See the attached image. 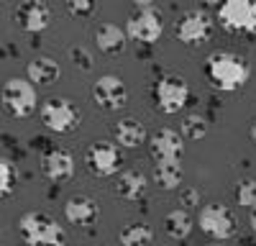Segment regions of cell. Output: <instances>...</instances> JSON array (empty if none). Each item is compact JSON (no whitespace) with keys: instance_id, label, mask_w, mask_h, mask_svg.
Listing matches in <instances>:
<instances>
[{"instance_id":"27","label":"cell","mask_w":256,"mask_h":246,"mask_svg":"<svg viewBox=\"0 0 256 246\" xmlns=\"http://www.w3.org/2000/svg\"><path fill=\"white\" fill-rule=\"evenodd\" d=\"M180 205L184 210H192L200 205V190L198 188H182L180 190Z\"/></svg>"},{"instance_id":"16","label":"cell","mask_w":256,"mask_h":246,"mask_svg":"<svg viewBox=\"0 0 256 246\" xmlns=\"http://www.w3.org/2000/svg\"><path fill=\"white\" fill-rule=\"evenodd\" d=\"M113 138L123 149H138L141 144H148L146 126L141 120H136V118H120L113 126Z\"/></svg>"},{"instance_id":"2","label":"cell","mask_w":256,"mask_h":246,"mask_svg":"<svg viewBox=\"0 0 256 246\" xmlns=\"http://www.w3.org/2000/svg\"><path fill=\"white\" fill-rule=\"evenodd\" d=\"M18 236L26 246H67L64 228L46 213L28 210L18 218Z\"/></svg>"},{"instance_id":"15","label":"cell","mask_w":256,"mask_h":246,"mask_svg":"<svg viewBox=\"0 0 256 246\" xmlns=\"http://www.w3.org/2000/svg\"><path fill=\"white\" fill-rule=\"evenodd\" d=\"M64 216L72 226H92L100 216V205L88 195H72L64 202Z\"/></svg>"},{"instance_id":"17","label":"cell","mask_w":256,"mask_h":246,"mask_svg":"<svg viewBox=\"0 0 256 246\" xmlns=\"http://www.w3.org/2000/svg\"><path fill=\"white\" fill-rule=\"evenodd\" d=\"M92 38H95V46H98L102 54L116 56V54H120V52L126 49L128 34H126L118 24H98Z\"/></svg>"},{"instance_id":"24","label":"cell","mask_w":256,"mask_h":246,"mask_svg":"<svg viewBox=\"0 0 256 246\" xmlns=\"http://www.w3.org/2000/svg\"><path fill=\"white\" fill-rule=\"evenodd\" d=\"M236 202L241 205V208H254L256 205V180H251V177H246V180H238L236 182Z\"/></svg>"},{"instance_id":"6","label":"cell","mask_w":256,"mask_h":246,"mask_svg":"<svg viewBox=\"0 0 256 246\" xmlns=\"http://www.w3.org/2000/svg\"><path fill=\"white\" fill-rule=\"evenodd\" d=\"M190 100V85L187 80L180 74H164L156 80L154 85V106L166 113V116H174L180 113Z\"/></svg>"},{"instance_id":"8","label":"cell","mask_w":256,"mask_h":246,"mask_svg":"<svg viewBox=\"0 0 256 246\" xmlns=\"http://www.w3.org/2000/svg\"><path fill=\"white\" fill-rule=\"evenodd\" d=\"M3 102L10 116L16 118H28L36 110V85L31 80H20V77H10L3 85Z\"/></svg>"},{"instance_id":"4","label":"cell","mask_w":256,"mask_h":246,"mask_svg":"<svg viewBox=\"0 0 256 246\" xmlns=\"http://www.w3.org/2000/svg\"><path fill=\"white\" fill-rule=\"evenodd\" d=\"M198 223H200V231L208 234L210 238H216V241H228L238 231L236 213H233L228 205H223V202L202 205V210L198 216Z\"/></svg>"},{"instance_id":"11","label":"cell","mask_w":256,"mask_h":246,"mask_svg":"<svg viewBox=\"0 0 256 246\" xmlns=\"http://www.w3.org/2000/svg\"><path fill=\"white\" fill-rule=\"evenodd\" d=\"M92 100L98 108L108 110V113L120 110L128 102V88L118 74H102L92 85Z\"/></svg>"},{"instance_id":"18","label":"cell","mask_w":256,"mask_h":246,"mask_svg":"<svg viewBox=\"0 0 256 246\" xmlns=\"http://www.w3.org/2000/svg\"><path fill=\"white\" fill-rule=\"evenodd\" d=\"M26 72H28V80L34 82V85H38V88H49L62 77L59 62L52 59V56H36L34 62H28Z\"/></svg>"},{"instance_id":"13","label":"cell","mask_w":256,"mask_h":246,"mask_svg":"<svg viewBox=\"0 0 256 246\" xmlns=\"http://www.w3.org/2000/svg\"><path fill=\"white\" fill-rule=\"evenodd\" d=\"M18 28H24L26 34H41L49 20H52V10L46 3H41V0H26V3H20L13 13Z\"/></svg>"},{"instance_id":"29","label":"cell","mask_w":256,"mask_h":246,"mask_svg":"<svg viewBox=\"0 0 256 246\" xmlns=\"http://www.w3.org/2000/svg\"><path fill=\"white\" fill-rule=\"evenodd\" d=\"M248 223H251V231L256 234V205H254V208L248 210Z\"/></svg>"},{"instance_id":"3","label":"cell","mask_w":256,"mask_h":246,"mask_svg":"<svg viewBox=\"0 0 256 246\" xmlns=\"http://www.w3.org/2000/svg\"><path fill=\"white\" fill-rule=\"evenodd\" d=\"M38 118L52 134H72L80 126L82 113L67 98H49L46 102H41Z\"/></svg>"},{"instance_id":"20","label":"cell","mask_w":256,"mask_h":246,"mask_svg":"<svg viewBox=\"0 0 256 246\" xmlns=\"http://www.w3.org/2000/svg\"><path fill=\"white\" fill-rule=\"evenodd\" d=\"M192 226H195V223H192V216L184 208L169 210L166 218H164V231H166V236H172L174 241H184L192 234Z\"/></svg>"},{"instance_id":"28","label":"cell","mask_w":256,"mask_h":246,"mask_svg":"<svg viewBox=\"0 0 256 246\" xmlns=\"http://www.w3.org/2000/svg\"><path fill=\"white\" fill-rule=\"evenodd\" d=\"M67 10L72 13V16H82V18H88V16H92L95 13V3H67Z\"/></svg>"},{"instance_id":"9","label":"cell","mask_w":256,"mask_h":246,"mask_svg":"<svg viewBox=\"0 0 256 246\" xmlns=\"http://www.w3.org/2000/svg\"><path fill=\"white\" fill-rule=\"evenodd\" d=\"M212 28H216V20H212L205 10L195 8V10H187L180 16L177 26H174V34L182 44L187 46H200L212 36Z\"/></svg>"},{"instance_id":"10","label":"cell","mask_w":256,"mask_h":246,"mask_svg":"<svg viewBox=\"0 0 256 246\" xmlns=\"http://www.w3.org/2000/svg\"><path fill=\"white\" fill-rule=\"evenodd\" d=\"M120 149L110 141H95L84 149V167L95 177H113L120 170Z\"/></svg>"},{"instance_id":"23","label":"cell","mask_w":256,"mask_h":246,"mask_svg":"<svg viewBox=\"0 0 256 246\" xmlns=\"http://www.w3.org/2000/svg\"><path fill=\"white\" fill-rule=\"evenodd\" d=\"M180 128H182V136L187 138V141H202L205 136H208V120L200 116V113H190V116H184L182 118V123H180Z\"/></svg>"},{"instance_id":"5","label":"cell","mask_w":256,"mask_h":246,"mask_svg":"<svg viewBox=\"0 0 256 246\" xmlns=\"http://www.w3.org/2000/svg\"><path fill=\"white\" fill-rule=\"evenodd\" d=\"M162 31H164V18L152 3L136 6V10L128 16L126 34L134 41H141V44H156Z\"/></svg>"},{"instance_id":"14","label":"cell","mask_w":256,"mask_h":246,"mask_svg":"<svg viewBox=\"0 0 256 246\" xmlns=\"http://www.w3.org/2000/svg\"><path fill=\"white\" fill-rule=\"evenodd\" d=\"M41 172L52 182H67L74 174V156L67 149L54 146V149L44 152V156H41Z\"/></svg>"},{"instance_id":"21","label":"cell","mask_w":256,"mask_h":246,"mask_svg":"<svg viewBox=\"0 0 256 246\" xmlns=\"http://www.w3.org/2000/svg\"><path fill=\"white\" fill-rule=\"evenodd\" d=\"M184 180L180 162H156L154 164V182L162 190H177Z\"/></svg>"},{"instance_id":"19","label":"cell","mask_w":256,"mask_h":246,"mask_svg":"<svg viewBox=\"0 0 256 246\" xmlns=\"http://www.w3.org/2000/svg\"><path fill=\"white\" fill-rule=\"evenodd\" d=\"M146 174L138 172V170H126L118 174V184H116V192L123 198V200H138L144 198L146 192Z\"/></svg>"},{"instance_id":"12","label":"cell","mask_w":256,"mask_h":246,"mask_svg":"<svg viewBox=\"0 0 256 246\" xmlns=\"http://www.w3.org/2000/svg\"><path fill=\"white\" fill-rule=\"evenodd\" d=\"M148 152L154 162H180L184 154V136L174 128H156L148 136Z\"/></svg>"},{"instance_id":"26","label":"cell","mask_w":256,"mask_h":246,"mask_svg":"<svg viewBox=\"0 0 256 246\" xmlns=\"http://www.w3.org/2000/svg\"><path fill=\"white\" fill-rule=\"evenodd\" d=\"M70 59H72V64H74V67H80V70H84V72H90V70H92V56H90L88 49L72 46V49H70Z\"/></svg>"},{"instance_id":"30","label":"cell","mask_w":256,"mask_h":246,"mask_svg":"<svg viewBox=\"0 0 256 246\" xmlns=\"http://www.w3.org/2000/svg\"><path fill=\"white\" fill-rule=\"evenodd\" d=\"M248 134H251V141L256 144V118H254V123H251V128H248Z\"/></svg>"},{"instance_id":"1","label":"cell","mask_w":256,"mask_h":246,"mask_svg":"<svg viewBox=\"0 0 256 246\" xmlns=\"http://www.w3.org/2000/svg\"><path fill=\"white\" fill-rule=\"evenodd\" d=\"M202 72L210 80L212 88L226 90V92H236L248 82L251 64L246 56H241L236 52H212L205 59Z\"/></svg>"},{"instance_id":"22","label":"cell","mask_w":256,"mask_h":246,"mask_svg":"<svg viewBox=\"0 0 256 246\" xmlns=\"http://www.w3.org/2000/svg\"><path fill=\"white\" fill-rule=\"evenodd\" d=\"M118 241H120V246H148L154 241V231L148 223L136 220V223H128L126 228H120Z\"/></svg>"},{"instance_id":"7","label":"cell","mask_w":256,"mask_h":246,"mask_svg":"<svg viewBox=\"0 0 256 246\" xmlns=\"http://www.w3.org/2000/svg\"><path fill=\"white\" fill-rule=\"evenodd\" d=\"M218 24L228 34L256 36V3H251V0H228L218 8Z\"/></svg>"},{"instance_id":"25","label":"cell","mask_w":256,"mask_h":246,"mask_svg":"<svg viewBox=\"0 0 256 246\" xmlns=\"http://www.w3.org/2000/svg\"><path fill=\"white\" fill-rule=\"evenodd\" d=\"M18 174H16V167L8 156H3V164H0V182H3V195H10L13 192V184H16Z\"/></svg>"}]
</instances>
